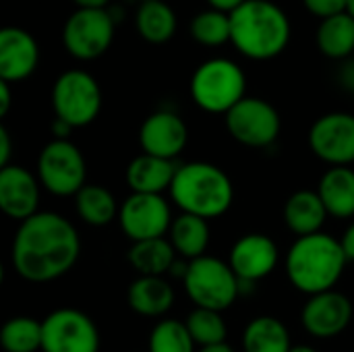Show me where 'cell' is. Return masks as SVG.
Segmentation results:
<instances>
[{"label":"cell","instance_id":"cell-39","mask_svg":"<svg viewBox=\"0 0 354 352\" xmlns=\"http://www.w3.org/2000/svg\"><path fill=\"white\" fill-rule=\"evenodd\" d=\"M340 83L354 93V60L340 71Z\"/></svg>","mask_w":354,"mask_h":352},{"label":"cell","instance_id":"cell-27","mask_svg":"<svg viewBox=\"0 0 354 352\" xmlns=\"http://www.w3.org/2000/svg\"><path fill=\"white\" fill-rule=\"evenodd\" d=\"M317 48L324 56L332 60H344L354 56V17L342 12L324 19L315 33Z\"/></svg>","mask_w":354,"mask_h":352},{"label":"cell","instance_id":"cell-8","mask_svg":"<svg viewBox=\"0 0 354 352\" xmlns=\"http://www.w3.org/2000/svg\"><path fill=\"white\" fill-rule=\"evenodd\" d=\"M37 180L54 197H75L87 183V162L71 139H52L37 158Z\"/></svg>","mask_w":354,"mask_h":352},{"label":"cell","instance_id":"cell-38","mask_svg":"<svg viewBox=\"0 0 354 352\" xmlns=\"http://www.w3.org/2000/svg\"><path fill=\"white\" fill-rule=\"evenodd\" d=\"M71 131H73L71 124H66L60 118H54V122H52V135H54V139H68Z\"/></svg>","mask_w":354,"mask_h":352},{"label":"cell","instance_id":"cell-22","mask_svg":"<svg viewBox=\"0 0 354 352\" xmlns=\"http://www.w3.org/2000/svg\"><path fill=\"white\" fill-rule=\"evenodd\" d=\"M317 193L332 218H354V170L351 166L328 168L317 185Z\"/></svg>","mask_w":354,"mask_h":352},{"label":"cell","instance_id":"cell-40","mask_svg":"<svg viewBox=\"0 0 354 352\" xmlns=\"http://www.w3.org/2000/svg\"><path fill=\"white\" fill-rule=\"evenodd\" d=\"M79 8H106L110 0H73Z\"/></svg>","mask_w":354,"mask_h":352},{"label":"cell","instance_id":"cell-37","mask_svg":"<svg viewBox=\"0 0 354 352\" xmlns=\"http://www.w3.org/2000/svg\"><path fill=\"white\" fill-rule=\"evenodd\" d=\"M10 110V83L0 81V116L4 118Z\"/></svg>","mask_w":354,"mask_h":352},{"label":"cell","instance_id":"cell-12","mask_svg":"<svg viewBox=\"0 0 354 352\" xmlns=\"http://www.w3.org/2000/svg\"><path fill=\"white\" fill-rule=\"evenodd\" d=\"M172 210L164 195L131 193L118 212V224L122 234L131 243L164 239L172 226Z\"/></svg>","mask_w":354,"mask_h":352},{"label":"cell","instance_id":"cell-4","mask_svg":"<svg viewBox=\"0 0 354 352\" xmlns=\"http://www.w3.org/2000/svg\"><path fill=\"white\" fill-rule=\"evenodd\" d=\"M168 195L180 214L214 220L232 207L234 185L230 176L216 164L187 162L178 164Z\"/></svg>","mask_w":354,"mask_h":352},{"label":"cell","instance_id":"cell-20","mask_svg":"<svg viewBox=\"0 0 354 352\" xmlns=\"http://www.w3.org/2000/svg\"><path fill=\"white\" fill-rule=\"evenodd\" d=\"M174 288L160 276H137L127 288L129 307L141 317H164L174 307Z\"/></svg>","mask_w":354,"mask_h":352},{"label":"cell","instance_id":"cell-21","mask_svg":"<svg viewBox=\"0 0 354 352\" xmlns=\"http://www.w3.org/2000/svg\"><path fill=\"white\" fill-rule=\"evenodd\" d=\"M328 216L319 193L311 189L295 191L284 203V222L297 239L322 232Z\"/></svg>","mask_w":354,"mask_h":352},{"label":"cell","instance_id":"cell-2","mask_svg":"<svg viewBox=\"0 0 354 352\" xmlns=\"http://www.w3.org/2000/svg\"><path fill=\"white\" fill-rule=\"evenodd\" d=\"M346 266L348 257L340 239L326 232L299 237L284 259L288 282L307 297L334 290Z\"/></svg>","mask_w":354,"mask_h":352},{"label":"cell","instance_id":"cell-45","mask_svg":"<svg viewBox=\"0 0 354 352\" xmlns=\"http://www.w3.org/2000/svg\"><path fill=\"white\" fill-rule=\"evenodd\" d=\"M353 60H354V56H353Z\"/></svg>","mask_w":354,"mask_h":352},{"label":"cell","instance_id":"cell-24","mask_svg":"<svg viewBox=\"0 0 354 352\" xmlns=\"http://www.w3.org/2000/svg\"><path fill=\"white\" fill-rule=\"evenodd\" d=\"M135 25L139 35L153 46H162L170 41L176 33L178 21L172 6L164 0H147L141 2L135 15Z\"/></svg>","mask_w":354,"mask_h":352},{"label":"cell","instance_id":"cell-11","mask_svg":"<svg viewBox=\"0 0 354 352\" xmlns=\"http://www.w3.org/2000/svg\"><path fill=\"white\" fill-rule=\"evenodd\" d=\"M95 322L73 307L48 313L41 322V352H100Z\"/></svg>","mask_w":354,"mask_h":352},{"label":"cell","instance_id":"cell-10","mask_svg":"<svg viewBox=\"0 0 354 352\" xmlns=\"http://www.w3.org/2000/svg\"><path fill=\"white\" fill-rule=\"evenodd\" d=\"M228 135L245 147L266 149L274 145L282 131V118L274 104L261 98L247 95L226 116Z\"/></svg>","mask_w":354,"mask_h":352},{"label":"cell","instance_id":"cell-42","mask_svg":"<svg viewBox=\"0 0 354 352\" xmlns=\"http://www.w3.org/2000/svg\"><path fill=\"white\" fill-rule=\"evenodd\" d=\"M290 352H317L313 346H309V344H292V349Z\"/></svg>","mask_w":354,"mask_h":352},{"label":"cell","instance_id":"cell-14","mask_svg":"<svg viewBox=\"0 0 354 352\" xmlns=\"http://www.w3.org/2000/svg\"><path fill=\"white\" fill-rule=\"evenodd\" d=\"M353 322V303L340 290H326L309 297L301 311V324L305 332L317 340H330L340 336Z\"/></svg>","mask_w":354,"mask_h":352},{"label":"cell","instance_id":"cell-26","mask_svg":"<svg viewBox=\"0 0 354 352\" xmlns=\"http://www.w3.org/2000/svg\"><path fill=\"white\" fill-rule=\"evenodd\" d=\"M127 259L139 276L164 278L166 274H170L178 255L174 251V247L170 245V241L164 237V239L133 243L129 253H127Z\"/></svg>","mask_w":354,"mask_h":352},{"label":"cell","instance_id":"cell-29","mask_svg":"<svg viewBox=\"0 0 354 352\" xmlns=\"http://www.w3.org/2000/svg\"><path fill=\"white\" fill-rule=\"evenodd\" d=\"M0 346L4 352L41 351V322L27 315L8 319L0 330Z\"/></svg>","mask_w":354,"mask_h":352},{"label":"cell","instance_id":"cell-5","mask_svg":"<svg viewBox=\"0 0 354 352\" xmlns=\"http://www.w3.org/2000/svg\"><path fill=\"white\" fill-rule=\"evenodd\" d=\"M197 108L207 114H228L247 98L245 71L230 58H209L199 64L189 83Z\"/></svg>","mask_w":354,"mask_h":352},{"label":"cell","instance_id":"cell-43","mask_svg":"<svg viewBox=\"0 0 354 352\" xmlns=\"http://www.w3.org/2000/svg\"><path fill=\"white\" fill-rule=\"evenodd\" d=\"M348 12L354 17V0H348Z\"/></svg>","mask_w":354,"mask_h":352},{"label":"cell","instance_id":"cell-9","mask_svg":"<svg viewBox=\"0 0 354 352\" xmlns=\"http://www.w3.org/2000/svg\"><path fill=\"white\" fill-rule=\"evenodd\" d=\"M116 33L114 15L106 8H77L62 27V46L77 60H95L108 52Z\"/></svg>","mask_w":354,"mask_h":352},{"label":"cell","instance_id":"cell-17","mask_svg":"<svg viewBox=\"0 0 354 352\" xmlns=\"http://www.w3.org/2000/svg\"><path fill=\"white\" fill-rule=\"evenodd\" d=\"M39 180L27 168L10 164L0 168V210L15 222H25L39 212Z\"/></svg>","mask_w":354,"mask_h":352},{"label":"cell","instance_id":"cell-16","mask_svg":"<svg viewBox=\"0 0 354 352\" xmlns=\"http://www.w3.org/2000/svg\"><path fill=\"white\" fill-rule=\"evenodd\" d=\"M189 141L187 122L172 110L151 112L139 129V145L143 154L164 160H176Z\"/></svg>","mask_w":354,"mask_h":352},{"label":"cell","instance_id":"cell-41","mask_svg":"<svg viewBox=\"0 0 354 352\" xmlns=\"http://www.w3.org/2000/svg\"><path fill=\"white\" fill-rule=\"evenodd\" d=\"M197 352H234L228 344H218V346H207V349H199Z\"/></svg>","mask_w":354,"mask_h":352},{"label":"cell","instance_id":"cell-33","mask_svg":"<svg viewBox=\"0 0 354 352\" xmlns=\"http://www.w3.org/2000/svg\"><path fill=\"white\" fill-rule=\"evenodd\" d=\"M309 15L317 19H330L342 12H348V0H303Z\"/></svg>","mask_w":354,"mask_h":352},{"label":"cell","instance_id":"cell-34","mask_svg":"<svg viewBox=\"0 0 354 352\" xmlns=\"http://www.w3.org/2000/svg\"><path fill=\"white\" fill-rule=\"evenodd\" d=\"M10 154H12L10 133L6 131V127H0V168L10 166Z\"/></svg>","mask_w":354,"mask_h":352},{"label":"cell","instance_id":"cell-15","mask_svg":"<svg viewBox=\"0 0 354 352\" xmlns=\"http://www.w3.org/2000/svg\"><path fill=\"white\" fill-rule=\"evenodd\" d=\"M280 261V249L276 241L261 232H249L234 241L230 247L228 263L241 282L257 284L274 274Z\"/></svg>","mask_w":354,"mask_h":352},{"label":"cell","instance_id":"cell-25","mask_svg":"<svg viewBox=\"0 0 354 352\" xmlns=\"http://www.w3.org/2000/svg\"><path fill=\"white\" fill-rule=\"evenodd\" d=\"M243 352H290L288 328L274 315H259L243 330Z\"/></svg>","mask_w":354,"mask_h":352},{"label":"cell","instance_id":"cell-28","mask_svg":"<svg viewBox=\"0 0 354 352\" xmlns=\"http://www.w3.org/2000/svg\"><path fill=\"white\" fill-rule=\"evenodd\" d=\"M75 212L77 216L95 228L108 226L118 220L120 205L116 203L114 195L102 185H85L75 195Z\"/></svg>","mask_w":354,"mask_h":352},{"label":"cell","instance_id":"cell-18","mask_svg":"<svg viewBox=\"0 0 354 352\" xmlns=\"http://www.w3.org/2000/svg\"><path fill=\"white\" fill-rule=\"evenodd\" d=\"M39 64V46L23 27L0 31V81L19 83L29 79Z\"/></svg>","mask_w":354,"mask_h":352},{"label":"cell","instance_id":"cell-31","mask_svg":"<svg viewBox=\"0 0 354 352\" xmlns=\"http://www.w3.org/2000/svg\"><path fill=\"white\" fill-rule=\"evenodd\" d=\"M197 344L185 322L166 317L160 319L147 340V352H197Z\"/></svg>","mask_w":354,"mask_h":352},{"label":"cell","instance_id":"cell-13","mask_svg":"<svg viewBox=\"0 0 354 352\" xmlns=\"http://www.w3.org/2000/svg\"><path fill=\"white\" fill-rule=\"evenodd\" d=\"M311 151L326 164L351 166L354 164V114L328 112L319 116L307 135Z\"/></svg>","mask_w":354,"mask_h":352},{"label":"cell","instance_id":"cell-7","mask_svg":"<svg viewBox=\"0 0 354 352\" xmlns=\"http://www.w3.org/2000/svg\"><path fill=\"white\" fill-rule=\"evenodd\" d=\"M102 87L93 75L83 68H71L58 75L52 87V108L56 118L73 129L91 124L102 112Z\"/></svg>","mask_w":354,"mask_h":352},{"label":"cell","instance_id":"cell-35","mask_svg":"<svg viewBox=\"0 0 354 352\" xmlns=\"http://www.w3.org/2000/svg\"><path fill=\"white\" fill-rule=\"evenodd\" d=\"M247 0H207V4H209V8H216V10H222V12H232V10H236L241 4H245Z\"/></svg>","mask_w":354,"mask_h":352},{"label":"cell","instance_id":"cell-32","mask_svg":"<svg viewBox=\"0 0 354 352\" xmlns=\"http://www.w3.org/2000/svg\"><path fill=\"white\" fill-rule=\"evenodd\" d=\"M189 334L193 336L195 344L199 349H207V346H218V344H226V322L222 317L220 311H212V309H193L189 313V317L185 319Z\"/></svg>","mask_w":354,"mask_h":352},{"label":"cell","instance_id":"cell-36","mask_svg":"<svg viewBox=\"0 0 354 352\" xmlns=\"http://www.w3.org/2000/svg\"><path fill=\"white\" fill-rule=\"evenodd\" d=\"M340 243H342V249H344V253H346V257H348V261H354V222L344 230V234H342V239H340Z\"/></svg>","mask_w":354,"mask_h":352},{"label":"cell","instance_id":"cell-23","mask_svg":"<svg viewBox=\"0 0 354 352\" xmlns=\"http://www.w3.org/2000/svg\"><path fill=\"white\" fill-rule=\"evenodd\" d=\"M168 241L180 259L193 261L205 255L209 247V224L207 220L191 214H180L172 220Z\"/></svg>","mask_w":354,"mask_h":352},{"label":"cell","instance_id":"cell-6","mask_svg":"<svg viewBox=\"0 0 354 352\" xmlns=\"http://www.w3.org/2000/svg\"><path fill=\"white\" fill-rule=\"evenodd\" d=\"M185 293L197 309L226 311L241 297V280L228 261L212 255L189 261L183 278Z\"/></svg>","mask_w":354,"mask_h":352},{"label":"cell","instance_id":"cell-3","mask_svg":"<svg viewBox=\"0 0 354 352\" xmlns=\"http://www.w3.org/2000/svg\"><path fill=\"white\" fill-rule=\"evenodd\" d=\"M232 46L251 60L280 56L292 35L290 19L272 0H247L230 12Z\"/></svg>","mask_w":354,"mask_h":352},{"label":"cell","instance_id":"cell-44","mask_svg":"<svg viewBox=\"0 0 354 352\" xmlns=\"http://www.w3.org/2000/svg\"><path fill=\"white\" fill-rule=\"evenodd\" d=\"M141 2H147V0H141Z\"/></svg>","mask_w":354,"mask_h":352},{"label":"cell","instance_id":"cell-1","mask_svg":"<svg viewBox=\"0 0 354 352\" xmlns=\"http://www.w3.org/2000/svg\"><path fill=\"white\" fill-rule=\"evenodd\" d=\"M81 255L77 228L56 212H37L21 222L12 247V270L27 282L46 284L68 274Z\"/></svg>","mask_w":354,"mask_h":352},{"label":"cell","instance_id":"cell-19","mask_svg":"<svg viewBox=\"0 0 354 352\" xmlns=\"http://www.w3.org/2000/svg\"><path fill=\"white\" fill-rule=\"evenodd\" d=\"M176 170L178 164L174 160L141 154L129 162L124 170V180L131 193L164 195V191H170Z\"/></svg>","mask_w":354,"mask_h":352},{"label":"cell","instance_id":"cell-30","mask_svg":"<svg viewBox=\"0 0 354 352\" xmlns=\"http://www.w3.org/2000/svg\"><path fill=\"white\" fill-rule=\"evenodd\" d=\"M189 31L197 44H201L205 48H220V46L228 44L232 37L230 15L216 10V8H207L193 17Z\"/></svg>","mask_w":354,"mask_h":352}]
</instances>
